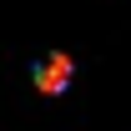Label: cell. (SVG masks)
I'll use <instances>...</instances> for the list:
<instances>
[{"label":"cell","mask_w":131,"mask_h":131,"mask_svg":"<svg viewBox=\"0 0 131 131\" xmlns=\"http://www.w3.org/2000/svg\"><path fill=\"white\" fill-rule=\"evenodd\" d=\"M71 71H76V66H71V56H61V50H56L50 61H40V71H35V86H40L46 96H61L66 86H71Z\"/></svg>","instance_id":"cell-1"}]
</instances>
